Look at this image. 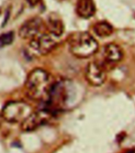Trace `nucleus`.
Instances as JSON below:
<instances>
[{"label": "nucleus", "instance_id": "obj_9", "mask_svg": "<svg viewBox=\"0 0 135 153\" xmlns=\"http://www.w3.org/2000/svg\"><path fill=\"white\" fill-rule=\"evenodd\" d=\"M77 14L82 19H90L96 12V7L92 0H78L76 5Z\"/></svg>", "mask_w": 135, "mask_h": 153}, {"label": "nucleus", "instance_id": "obj_6", "mask_svg": "<svg viewBox=\"0 0 135 153\" xmlns=\"http://www.w3.org/2000/svg\"><path fill=\"white\" fill-rule=\"evenodd\" d=\"M46 29L45 23L39 17H35L27 20L19 30L20 37L25 40H32L41 34Z\"/></svg>", "mask_w": 135, "mask_h": 153}, {"label": "nucleus", "instance_id": "obj_8", "mask_svg": "<svg viewBox=\"0 0 135 153\" xmlns=\"http://www.w3.org/2000/svg\"><path fill=\"white\" fill-rule=\"evenodd\" d=\"M123 57V52L118 45L110 43L103 48V59L106 64L114 65L120 62Z\"/></svg>", "mask_w": 135, "mask_h": 153}, {"label": "nucleus", "instance_id": "obj_1", "mask_svg": "<svg viewBox=\"0 0 135 153\" xmlns=\"http://www.w3.org/2000/svg\"><path fill=\"white\" fill-rule=\"evenodd\" d=\"M55 82L48 71L41 68L34 69L28 75L25 80V94L33 101H48Z\"/></svg>", "mask_w": 135, "mask_h": 153}, {"label": "nucleus", "instance_id": "obj_4", "mask_svg": "<svg viewBox=\"0 0 135 153\" xmlns=\"http://www.w3.org/2000/svg\"><path fill=\"white\" fill-rule=\"evenodd\" d=\"M53 113L49 109H42L32 111L30 115L21 122V129L25 132H30L37 129L46 124L51 119Z\"/></svg>", "mask_w": 135, "mask_h": 153}, {"label": "nucleus", "instance_id": "obj_10", "mask_svg": "<svg viewBox=\"0 0 135 153\" xmlns=\"http://www.w3.org/2000/svg\"><path fill=\"white\" fill-rule=\"evenodd\" d=\"M46 29L51 34L55 37H59L64 32V25L62 21L57 18L51 17L48 19V23L45 24Z\"/></svg>", "mask_w": 135, "mask_h": 153}, {"label": "nucleus", "instance_id": "obj_7", "mask_svg": "<svg viewBox=\"0 0 135 153\" xmlns=\"http://www.w3.org/2000/svg\"><path fill=\"white\" fill-rule=\"evenodd\" d=\"M85 79L92 86H101L106 80L105 68L97 62H90L85 68Z\"/></svg>", "mask_w": 135, "mask_h": 153}, {"label": "nucleus", "instance_id": "obj_5", "mask_svg": "<svg viewBox=\"0 0 135 153\" xmlns=\"http://www.w3.org/2000/svg\"><path fill=\"white\" fill-rule=\"evenodd\" d=\"M56 42L52 36L46 33L38 35L35 38L30 40L29 48L37 55H47L55 48Z\"/></svg>", "mask_w": 135, "mask_h": 153}, {"label": "nucleus", "instance_id": "obj_11", "mask_svg": "<svg viewBox=\"0 0 135 153\" xmlns=\"http://www.w3.org/2000/svg\"><path fill=\"white\" fill-rule=\"evenodd\" d=\"M93 31L99 37H107L112 34L113 27L108 22L102 21L93 25Z\"/></svg>", "mask_w": 135, "mask_h": 153}, {"label": "nucleus", "instance_id": "obj_14", "mask_svg": "<svg viewBox=\"0 0 135 153\" xmlns=\"http://www.w3.org/2000/svg\"><path fill=\"white\" fill-rule=\"evenodd\" d=\"M59 1H60V0H59Z\"/></svg>", "mask_w": 135, "mask_h": 153}, {"label": "nucleus", "instance_id": "obj_2", "mask_svg": "<svg viewBox=\"0 0 135 153\" xmlns=\"http://www.w3.org/2000/svg\"><path fill=\"white\" fill-rule=\"evenodd\" d=\"M68 45L70 53L78 58H88L96 53L98 43L87 32L74 33L68 37Z\"/></svg>", "mask_w": 135, "mask_h": 153}, {"label": "nucleus", "instance_id": "obj_13", "mask_svg": "<svg viewBox=\"0 0 135 153\" xmlns=\"http://www.w3.org/2000/svg\"><path fill=\"white\" fill-rule=\"evenodd\" d=\"M27 2L31 6H37L41 0H26Z\"/></svg>", "mask_w": 135, "mask_h": 153}, {"label": "nucleus", "instance_id": "obj_12", "mask_svg": "<svg viewBox=\"0 0 135 153\" xmlns=\"http://www.w3.org/2000/svg\"><path fill=\"white\" fill-rule=\"evenodd\" d=\"M14 34L13 32L4 33L0 35V48L10 45L14 41Z\"/></svg>", "mask_w": 135, "mask_h": 153}, {"label": "nucleus", "instance_id": "obj_3", "mask_svg": "<svg viewBox=\"0 0 135 153\" xmlns=\"http://www.w3.org/2000/svg\"><path fill=\"white\" fill-rule=\"evenodd\" d=\"M32 112V107L22 101H12L2 108V116L8 122H23Z\"/></svg>", "mask_w": 135, "mask_h": 153}]
</instances>
